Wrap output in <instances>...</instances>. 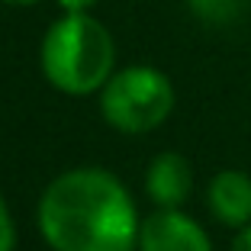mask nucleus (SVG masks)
I'll use <instances>...</instances> for the list:
<instances>
[{
    "mask_svg": "<svg viewBox=\"0 0 251 251\" xmlns=\"http://www.w3.org/2000/svg\"><path fill=\"white\" fill-rule=\"evenodd\" d=\"M39 232L52 251H135L142 219L123 180L103 168H71L39 197Z\"/></svg>",
    "mask_w": 251,
    "mask_h": 251,
    "instance_id": "1",
    "label": "nucleus"
},
{
    "mask_svg": "<svg viewBox=\"0 0 251 251\" xmlns=\"http://www.w3.org/2000/svg\"><path fill=\"white\" fill-rule=\"evenodd\" d=\"M116 45L100 20L90 13H65L42 39V71L52 87L68 97L103 90L113 77Z\"/></svg>",
    "mask_w": 251,
    "mask_h": 251,
    "instance_id": "2",
    "label": "nucleus"
},
{
    "mask_svg": "<svg viewBox=\"0 0 251 251\" xmlns=\"http://www.w3.org/2000/svg\"><path fill=\"white\" fill-rule=\"evenodd\" d=\"M174 110V84L164 71L151 65H132L113 71L100 90L103 119L126 135L151 132Z\"/></svg>",
    "mask_w": 251,
    "mask_h": 251,
    "instance_id": "3",
    "label": "nucleus"
},
{
    "mask_svg": "<svg viewBox=\"0 0 251 251\" xmlns=\"http://www.w3.org/2000/svg\"><path fill=\"white\" fill-rule=\"evenodd\" d=\"M139 251H213L206 229L180 209H161L142 219Z\"/></svg>",
    "mask_w": 251,
    "mask_h": 251,
    "instance_id": "4",
    "label": "nucleus"
},
{
    "mask_svg": "<svg viewBox=\"0 0 251 251\" xmlns=\"http://www.w3.org/2000/svg\"><path fill=\"white\" fill-rule=\"evenodd\" d=\"M193 190V168L177 151H161L145 171V193L161 209H180Z\"/></svg>",
    "mask_w": 251,
    "mask_h": 251,
    "instance_id": "5",
    "label": "nucleus"
},
{
    "mask_svg": "<svg viewBox=\"0 0 251 251\" xmlns=\"http://www.w3.org/2000/svg\"><path fill=\"white\" fill-rule=\"evenodd\" d=\"M206 206L222 226L245 229L251 222V177L238 168L219 171L206 187Z\"/></svg>",
    "mask_w": 251,
    "mask_h": 251,
    "instance_id": "6",
    "label": "nucleus"
},
{
    "mask_svg": "<svg viewBox=\"0 0 251 251\" xmlns=\"http://www.w3.org/2000/svg\"><path fill=\"white\" fill-rule=\"evenodd\" d=\"M187 7L197 20L209 23V26H229L245 13L248 0H187Z\"/></svg>",
    "mask_w": 251,
    "mask_h": 251,
    "instance_id": "7",
    "label": "nucleus"
},
{
    "mask_svg": "<svg viewBox=\"0 0 251 251\" xmlns=\"http://www.w3.org/2000/svg\"><path fill=\"white\" fill-rule=\"evenodd\" d=\"M13 248H16V226L3 197H0V251H13Z\"/></svg>",
    "mask_w": 251,
    "mask_h": 251,
    "instance_id": "8",
    "label": "nucleus"
},
{
    "mask_svg": "<svg viewBox=\"0 0 251 251\" xmlns=\"http://www.w3.org/2000/svg\"><path fill=\"white\" fill-rule=\"evenodd\" d=\"M58 3H61V10H65V13H87L97 0H58Z\"/></svg>",
    "mask_w": 251,
    "mask_h": 251,
    "instance_id": "9",
    "label": "nucleus"
},
{
    "mask_svg": "<svg viewBox=\"0 0 251 251\" xmlns=\"http://www.w3.org/2000/svg\"><path fill=\"white\" fill-rule=\"evenodd\" d=\"M229 251H251V222L245 229H238V235H235V242H232Z\"/></svg>",
    "mask_w": 251,
    "mask_h": 251,
    "instance_id": "10",
    "label": "nucleus"
},
{
    "mask_svg": "<svg viewBox=\"0 0 251 251\" xmlns=\"http://www.w3.org/2000/svg\"><path fill=\"white\" fill-rule=\"evenodd\" d=\"M3 3H10V7H32L39 0H3Z\"/></svg>",
    "mask_w": 251,
    "mask_h": 251,
    "instance_id": "11",
    "label": "nucleus"
}]
</instances>
